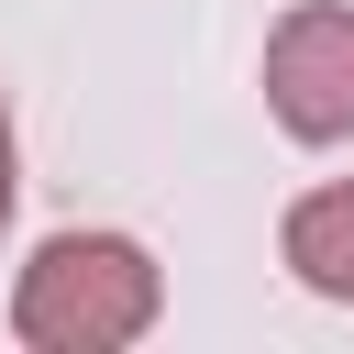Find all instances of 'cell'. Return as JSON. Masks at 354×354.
Segmentation results:
<instances>
[{
	"instance_id": "obj_1",
	"label": "cell",
	"mask_w": 354,
	"mask_h": 354,
	"mask_svg": "<svg viewBox=\"0 0 354 354\" xmlns=\"http://www.w3.org/2000/svg\"><path fill=\"white\" fill-rule=\"evenodd\" d=\"M144 321H155V254L122 232H55L11 288V332L33 354H111Z\"/></svg>"
},
{
	"instance_id": "obj_2",
	"label": "cell",
	"mask_w": 354,
	"mask_h": 354,
	"mask_svg": "<svg viewBox=\"0 0 354 354\" xmlns=\"http://www.w3.org/2000/svg\"><path fill=\"white\" fill-rule=\"evenodd\" d=\"M266 100L299 144H343L354 133V11L343 0H310L277 22L266 44Z\"/></svg>"
},
{
	"instance_id": "obj_3",
	"label": "cell",
	"mask_w": 354,
	"mask_h": 354,
	"mask_svg": "<svg viewBox=\"0 0 354 354\" xmlns=\"http://www.w3.org/2000/svg\"><path fill=\"white\" fill-rule=\"evenodd\" d=\"M288 266H299V288L354 299V177H343V188H310V199L288 210Z\"/></svg>"
},
{
	"instance_id": "obj_4",
	"label": "cell",
	"mask_w": 354,
	"mask_h": 354,
	"mask_svg": "<svg viewBox=\"0 0 354 354\" xmlns=\"http://www.w3.org/2000/svg\"><path fill=\"white\" fill-rule=\"evenodd\" d=\"M0 221H11V100H0Z\"/></svg>"
}]
</instances>
